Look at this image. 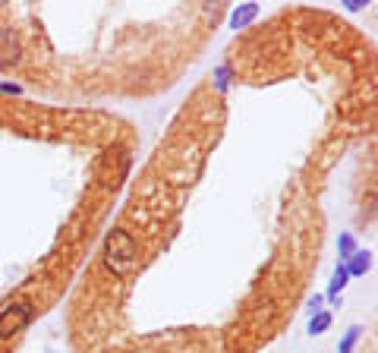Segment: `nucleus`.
Returning a JSON list of instances; mask_svg holds the SVG:
<instances>
[{
	"label": "nucleus",
	"instance_id": "3",
	"mask_svg": "<svg viewBox=\"0 0 378 353\" xmlns=\"http://www.w3.org/2000/svg\"><path fill=\"white\" fill-rule=\"evenodd\" d=\"M231 6L0 0V76L70 107L158 98L212 51Z\"/></svg>",
	"mask_w": 378,
	"mask_h": 353
},
{
	"label": "nucleus",
	"instance_id": "1",
	"mask_svg": "<svg viewBox=\"0 0 378 353\" xmlns=\"http://www.w3.org/2000/svg\"><path fill=\"white\" fill-rule=\"evenodd\" d=\"M378 66L360 25L278 6L195 79L66 306L70 353H262L341 212H375Z\"/></svg>",
	"mask_w": 378,
	"mask_h": 353
},
{
	"label": "nucleus",
	"instance_id": "2",
	"mask_svg": "<svg viewBox=\"0 0 378 353\" xmlns=\"http://www.w3.org/2000/svg\"><path fill=\"white\" fill-rule=\"evenodd\" d=\"M139 130L111 107L0 88V353H19L70 300L139 161Z\"/></svg>",
	"mask_w": 378,
	"mask_h": 353
},
{
	"label": "nucleus",
	"instance_id": "4",
	"mask_svg": "<svg viewBox=\"0 0 378 353\" xmlns=\"http://www.w3.org/2000/svg\"><path fill=\"white\" fill-rule=\"evenodd\" d=\"M328 322H331V318H328V316H322V318H319V322H312V331H315V328H325V325H328Z\"/></svg>",
	"mask_w": 378,
	"mask_h": 353
}]
</instances>
